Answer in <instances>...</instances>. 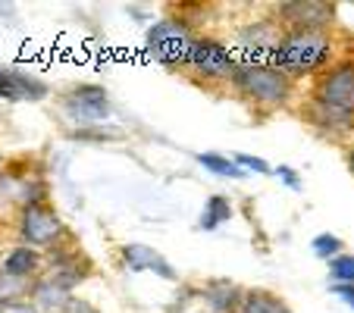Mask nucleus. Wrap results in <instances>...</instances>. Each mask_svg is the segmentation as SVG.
Here are the masks:
<instances>
[{"instance_id": "obj_1", "label": "nucleus", "mask_w": 354, "mask_h": 313, "mask_svg": "<svg viewBox=\"0 0 354 313\" xmlns=\"http://www.w3.org/2000/svg\"><path fill=\"white\" fill-rule=\"evenodd\" d=\"M339 32L335 28H298V32H282L279 44L273 50V66L282 75L298 85V82L323 75L342 57Z\"/></svg>"}, {"instance_id": "obj_2", "label": "nucleus", "mask_w": 354, "mask_h": 313, "mask_svg": "<svg viewBox=\"0 0 354 313\" xmlns=\"http://www.w3.org/2000/svg\"><path fill=\"white\" fill-rule=\"evenodd\" d=\"M229 91L245 104L251 113L270 116L276 110H286L295 97V82L282 75L273 63H239Z\"/></svg>"}, {"instance_id": "obj_3", "label": "nucleus", "mask_w": 354, "mask_h": 313, "mask_svg": "<svg viewBox=\"0 0 354 313\" xmlns=\"http://www.w3.org/2000/svg\"><path fill=\"white\" fill-rule=\"evenodd\" d=\"M239 57L235 50L216 35L201 32L198 41L192 47V60L185 66V79L198 88H207V91H223V88L232 85L235 73H239Z\"/></svg>"}, {"instance_id": "obj_4", "label": "nucleus", "mask_w": 354, "mask_h": 313, "mask_svg": "<svg viewBox=\"0 0 354 313\" xmlns=\"http://www.w3.org/2000/svg\"><path fill=\"white\" fill-rule=\"evenodd\" d=\"M57 116L66 126V132L82 135V132H94L104 122L110 120V97L104 85H91V82H82V85H73L66 91L57 94L54 100Z\"/></svg>"}, {"instance_id": "obj_5", "label": "nucleus", "mask_w": 354, "mask_h": 313, "mask_svg": "<svg viewBox=\"0 0 354 313\" xmlns=\"http://www.w3.org/2000/svg\"><path fill=\"white\" fill-rule=\"evenodd\" d=\"M198 35L201 32H194L188 26V19H182V16H163V19H157L154 26L147 28L145 47L163 69L182 75L188 60H192V47L198 41Z\"/></svg>"}, {"instance_id": "obj_6", "label": "nucleus", "mask_w": 354, "mask_h": 313, "mask_svg": "<svg viewBox=\"0 0 354 313\" xmlns=\"http://www.w3.org/2000/svg\"><path fill=\"white\" fill-rule=\"evenodd\" d=\"M35 204H47V182L41 169L32 167H3L0 173V214H16Z\"/></svg>"}, {"instance_id": "obj_7", "label": "nucleus", "mask_w": 354, "mask_h": 313, "mask_svg": "<svg viewBox=\"0 0 354 313\" xmlns=\"http://www.w3.org/2000/svg\"><path fill=\"white\" fill-rule=\"evenodd\" d=\"M308 97L320 100L323 107L354 116V54H342L323 75H317Z\"/></svg>"}, {"instance_id": "obj_8", "label": "nucleus", "mask_w": 354, "mask_h": 313, "mask_svg": "<svg viewBox=\"0 0 354 313\" xmlns=\"http://www.w3.org/2000/svg\"><path fill=\"white\" fill-rule=\"evenodd\" d=\"M19 238L35 251H54L66 245L69 229L50 204H35L19 214Z\"/></svg>"}, {"instance_id": "obj_9", "label": "nucleus", "mask_w": 354, "mask_h": 313, "mask_svg": "<svg viewBox=\"0 0 354 313\" xmlns=\"http://www.w3.org/2000/svg\"><path fill=\"white\" fill-rule=\"evenodd\" d=\"M270 19L282 32H298V28H335V7L323 0H292V3H276L270 7Z\"/></svg>"}, {"instance_id": "obj_10", "label": "nucleus", "mask_w": 354, "mask_h": 313, "mask_svg": "<svg viewBox=\"0 0 354 313\" xmlns=\"http://www.w3.org/2000/svg\"><path fill=\"white\" fill-rule=\"evenodd\" d=\"M298 116H301V122L323 141H339V144H345L354 135V116L323 107L320 100H314V97H304Z\"/></svg>"}, {"instance_id": "obj_11", "label": "nucleus", "mask_w": 354, "mask_h": 313, "mask_svg": "<svg viewBox=\"0 0 354 313\" xmlns=\"http://www.w3.org/2000/svg\"><path fill=\"white\" fill-rule=\"evenodd\" d=\"M88 263L85 254L79 251L75 245H60L50 251V263H47V269L41 276H47L50 282H57V285H63L66 292H73L79 282L88 279Z\"/></svg>"}, {"instance_id": "obj_12", "label": "nucleus", "mask_w": 354, "mask_h": 313, "mask_svg": "<svg viewBox=\"0 0 354 313\" xmlns=\"http://www.w3.org/2000/svg\"><path fill=\"white\" fill-rule=\"evenodd\" d=\"M120 257H122V263H126V269H132V273H157V276H163V279H176L173 267H169L154 247H147V245H122Z\"/></svg>"}, {"instance_id": "obj_13", "label": "nucleus", "mask_w": 354, "mask_h": 313, "mask_svg": "<svg viewBox=\"0 0 354 313\" xmlns=\"http://www.w3.org/2000/svg\"><path fill=\"white\" fill-rule=\"evenodd\" d=\"M245 298V288H239L229 279H214L204 285V304L210 313H235Z\"/></svg>"}, {"instance_id": "obj_14", "label": "nucleus", "mask_w": 354, "mask_h": 313, "mask_svg": "<svg viewBox=\"0 0 354 313\" xmlns=\"http://www.w3.org/2000/svg\"><path fill=\"white\" fill-rule=\"evenodd\" d=\"M73 301V294L66 292L63 285H57V282H50L47 276H38L32 285V304L38 307V310H50V313H63L66 310V304Z\"/></svg>"}, {"instance_id": "obj_15", "label": "nucleus", "mask_w": 354, "mask_h": 313, "mask_svg": "<svg viewBox=\"0 0 354 313\" xmlns=\"http://www.w3.org/2000/svg\"><path fill=\"white\" fill-rule=\"evenodd\" d=\"M3 269H7L10 276H16V279L35 282L41 276V254L28 245L13 247V251L7 254V260H3Z\"/></svg>"}, {"instance_id": "obj_16", "label": "nucleus", "mask_w": 354, "mask_h": 313, "mask_svg": "<svg viewBox=\"0 0 354 313\" xmlns=\"http://www.w3.org/2000/svg\"><path fill=\"white\" fill-rule=\"evenodd\" d=\"M235 313H292V310H288V304L279 298V294L254 288V292H245V298H241V304Z\"/></svg>"}, {"instance_id": "obj_17", "label": "nucleus", "mask_w": 354, "mask_h": 313, "mask_svg": "<svg viewBox=\"0 0 354 313\" xmlns=\"http://www.w3.org/2000/svg\"><path fill=\"white\" fill-rule=\"evenodd\" d=\"M232 220V204H229L226 194H214V198L207 200V207H204V214H201V229H216L220 222Z\"/></svg>"}, {"instance_id": "obj_18", "label": "nucleus", "mask_w": 354, "mask_h": 313, "mask_svg": "<svg viewBox=\"0 0 354 313\" xmlns=\"http://www.w3.org/2000/svg\"><path fill=\"white\" fill-rule=\"evenodd\" d=\"M198 163L204 169L216 176H229V179H245V169H239V163L223 157V153H198Z\"/></svg>"}, {"instance_id": "obj_19", "label": "nucleus", "mask_w": 354, "mask_h": 313, "mask_svg": "<svg viewBox=\"0 0 354 313\" xmlns=\"http://www.w3.org/2000/svg\"><path fill=\"white\" fill-rule=\"evenodd\" d=\"M35 282L16 279L7 269H0V304H10V301H22V294H32Z\"/></svg>"}, {"instance_id": "obj_20", "label": "nucleus", "mask_w": 354, "mask_h": 313, "mask_svg": "<svg viewBox=\"0 0 354 313\" xmlns=\"http://www.w3.org/2000/svg\"><path fill=\"white\" fill-rule=\"evenodd\" d=\"M329 276L335 282H351L354 285V254H339L329 260Z\"/></svg>"}, {"instance_id": "obj_21", "label": "nucleus", "mask_w": 354, "mask_h": 313, "mask_svg": "<svg viewBox=\"0 0 354 313\" xmlns=\"http://www.w3.org/2000/svg\"><path fill=\"white\" fill-rule=\"evenodd\" d=\"M342 247H345V245H342L339 235H326V232H323V235H317V238H314V254H317V257H323V260L339 257Z\"/></svg>"}, {"instance_id": "obj_22", "label": "nucleus", "mask_w": 354, "mask_h": 313, "mask_svg": "<svg viewBox=\"0 0 354 313\" xmlns=\"http://www.w3.org/2000/svg\"><path fill=\"white\" fill-rule=\"evenodd\" d=\"M16 73H19V69L0 66V97H7V100L19 97V82H16Z\"/></svg>"}, {"instance_id": "obj_23", "label": "nucleus", "mask_w": 354, "mask_h": 313, "mask_svg": "<svg viewBox=\"0 0 354 313\" xmlns=\"http://www.w3.org/2000/svg\"><path fill=\"white\" fill-rule=\"evenodd\" d=\"M235 163H239V167H245V169H254V173H261V176L273 173V167H270L267 160H261V157H251V153H239V157H235Z\"/></svg>"}, {"instance_id": "obj_24", "label": "nucleus", "mask_w": 354, "mask_h": 313, "mask_svg": "<svg viewBox=\"0 0 354 313\" xmlns=\"http://www.w3.org/2000/svg\"><path fill=\"white\" fill-rule=\"evenodd\" d=\"M0 313H41L32 301H10V304H0Z\"/></svg>"}, {"instance_id": "obj_25", "label": "nucleus", "mask_w": 354, "mask_h": 313, "mask_svg": "<svg viewBox=\"0 0 354 313\" xmlns=\"http://www.w3.org/2000/svg\"><path fill=\"white\" fill-rule=\"evenodd\" d=\"M63 313H100V310L91 304V301H85V298H73V301L66 304V310H63Z\"/></svg>"}, {"instance_id": "obj_26", "label": "nucleus", "mask_w": 354, "mask_h": 313, "mask_svg": "<svg viewBox=\"0 0 354 313\" xmlns=\"http://www.w3.org/2000/svg\"><path fill=\"white\" fill-rule=\"evenodd\" d=\"M333 294H339V298L345 301L348 307H354V285H351V282H335V285H333Z\"/></svg>"}, {"instance_id": "obj_27", "label": "nucleus", "mask_w": 354, "mask_h": 313, "mask_svg": "<svg viewBox=\"0 0 354 313\" xmlns=\"http://www.w3.org/2000/svg\"><path fill=\"white\" fill-rule=\"evenodd\" d=\"M273 173H276V176H279V179H282V182H286V185H288V188H301V179H298V173H295V169H292V167H276V169H273Z\"/></svg>"}, {"instance_id": "obj_28", "label": "nucleus", "mask_w": 354, "mask_h": 313, "mask_svg": "<svg viewBox=\"0 0 354 313\" xmlns=\"http://www.w3.org/2000/svg\"><path fill=\"white\" fill-rule=\"evenodd\" d=\"M345 163H348V173L354 176V144L348 147V153H345Z\"/></svg>"}, {"instance_id": "obj_29", "label": "nucleus", "mask_w": 354, "mask_h": 313, "mask_svg": "<svg viewBox=\"0 0 354 313\" xmlns=\"http://www.w3.org/2000/svg\"><path fill=\"white\" fill-rule=\"evenodd\" d=\"M3 167H7V163H3V153H0V173H3Z\"/></svg>"}, {"instance_id": "obj_30", "label": "nucleus", "mask_w": 354, "mask_h": 313, "mask_svg": "<svg viewBox=\"0 0 354 313\" xmlns=\"http://www.w3.org/2000/svg\"><path fill=\"white\" fill-rule=\"evenodd\" d=\"M194 313H210V310H194Z\"/></svg>"}]
</instances>
